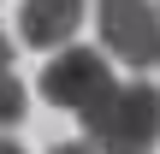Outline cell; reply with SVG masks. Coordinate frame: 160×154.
Listing matches in <instances>:
<instances>
[{"instance_id":"8992f818","label":"cell","mask_w":160,"mask_h":154,"mask_svg":"<svg viewBox=\"0 0 160 154\" xmlns=\"http://www.w3.org/2000/svg\"><path fill=\"white\" fill-rule=\"evenodd\" d=\"M0 77H12V36L0 30Z\"/></svg>"},{"instance_id":"3957f363","label":"cell","mask_w":160,"mask_h":154,"mask_svg":"<svg viewBox=\"0 0 160 154\" xmlns=\"http://www.w3.org/2000/svg\"><path fill=\"white\" fill-rule=\"evenodd\" d=\"M101 42L113 47V59L148 71L160 65V6L148 0H101Z\"/></svg>"},{"instance_id":"52a82bcc","label":"cell","mask_w":160,"mask_h":154,"mask_svg":"<svg viewBox=\"0 0 160 154\" xmlns=\"http://www.w3.org/2000/svg\"><path fill=\"white\" fill-rule=\"evenodd\" d=\"M48 154H95L89 142H59V148H48Z\"/></svg>"},{"instance_id":"6da1fadb","label":"cell","mask_w":160,"mask_h":154,"mask_svg":"<svg viewBox=\"0 0 160 154\" xmlns=\"http://www.w3.org/2000/svg\"><path fill=\"white\" fill-rule=\"evenodd\" d=\"M83 131H89L95 154H154V142H160V89L142 83V77L119 83L83 119Z\"/></svg>"},{"instance_id":"277c9868","label":"cell","mask_w":160,"mask_h":154,"mask_svg":"<svg viewBox=\"0 0 160 154\" xmlns=\"http://www.w3.org/2000/svg\"><path fill=\"white\" fill-rule=\"evenodd\" d=\"M83 24V0H24L18 6V36L30 47H71Z\"/></svg>"},{"instance_id":"7a4b0ae2","label":"cell","mask_w":160,"mask_h":154,"mask_svg":"<svg viewBox=\"0 0 160 154\" xmlns=\"http://www.w3.org/2000/svg\"><path fill=\"white\" fill-rule=\"evenodd\" d=\"M113 89H119V83H113L107 59H101L95 47H65V53H53L48 71H42V95H48L53 107H65V113H83V119H89Z\"/></svg>"},{"instance_id":"5b68a950","label":"cell","mask_w":160,"mask_h":154,"mask_svg":"<svg viewBox=\"0 0 160 154\" xmlns=\"http://www.w3.org/2000/svg\"><path fill=\"white\" fill-rule=\"evenodd\" d=\"M24 119V83L18 77H0V131Z\"/></svg>"},{"instance_id":"ba28073f","label":"cell","mask_w":160,"mask_h":154,"mask_svg":"<svg viewBox=\"0 0 160 154\" xmlns=\"http://www.w3.org/2000/svg\"><path fill=\"white\" fill-rule=\"evenodd\" d=\"M0 154H24V148H18V142H6V137H0Z\"/></svg>"}]
</instances>
